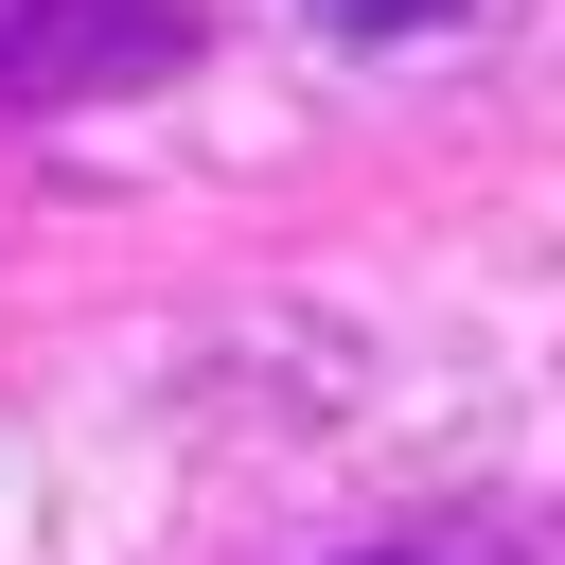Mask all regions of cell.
<instances>
[{
	"instance_id": "6da1fadb",
	"label": "cell",
	"mask_w": 565,
	"mask_h": 565,
	"mask_svg": "<svg viewBox=\"0 0 565 565\" xmlns=\"http://www.w3.org/2000/svg\"><path fill=\"white\" fill-rule=\"evenodd\" d=\"M212 53V0H0V124H71L124 88H177Z\"/></svg>"
},
{
	"instance_id": "7a4b0ae2",
	"label": "cell",
	"mask_w": 565,
	"mask_h": 565,
	"mask_svg": "<svg viewBox=\"0 0 565 565\" xmlns=\"http://www.w3.org/2000/svg\"><path fill=\"white\" fill-rule=\"evenodd\" d=\"M300 18H335V35H441L459 0H300Z\"/></svg>"
},
{
	"instance_id": "3957f363",
	"label": "cell",
	"mask_w": 565,
	"mask_h": 565,
	"mask_svg": "<svg viewBox=\"0 0 565 565\" xmlns=\"http://www.w3.org/2000/svg\"><path fill=\"white\" fill-rule=\"evenodd\" d=\"M335 565H512V547H335Z\"/></svg>"
}]
</instances>
